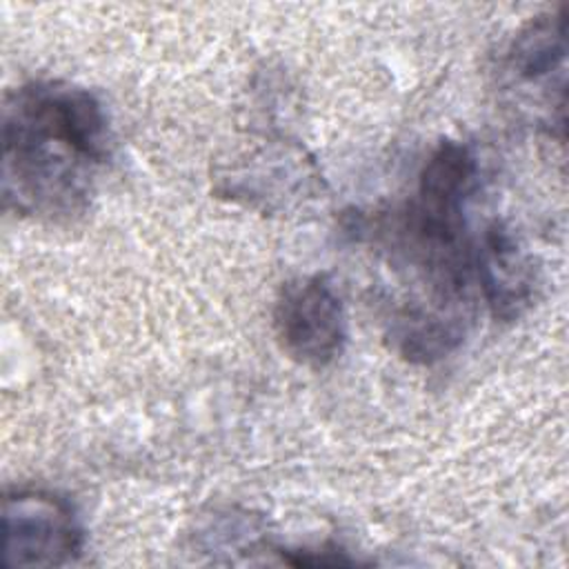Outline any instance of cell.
<instances>
[{
    "mask_svg": "<svg viewBox=\"0 0 569 569\" xmlns=\"http://www.w3.org/2000/svg\"><path fill=\"white\" fill-rule=\"evenodd\" d=\"M478 189V160L456 140H442L425 160L413 196L393 224V247L402 267L416 276L427 296L398 307L467 327V289L476 280V240L467 209Z\"/></svg>",
    "mask_w": 569,
    "mask_h": 569,
    "instance_id": "obj_2",
    "label": "cell"
},
{
    "mask_svg": "<svg viewBox=\"0 0 569 569\" xmlns=\"http://www.w3.org/2000/svg\"><path fill=\"white\" fill-rule=\"evenodd\" d=\"M567 56V13L560 7L553 13L533 18L518 31L507 53V71L518 87L549 89L551 76H565Z\"/></svg>",
    "mask_w": 569,
    "mask_h": 569,
    "instance_id": "obj_6",
    "label": "cell"
},
{
    "mask_svg": "<svg viewBox=\"0 0 569 569\" xmlns=\"http://www.w3.org/2000/svg\"><path fill=\"white\" fill-rule=\"evenodd\" d=\"M2 562L7 567H58L73 562L84 545L73 507L42 489H16L2 500Z\"/></svg>",
    "mask_w": 569,
    "mask_h": 569,
    "instance_id": "obj_3",
    "label": "cell"
},
{
    "mask_svg": "<svg viewBox=\"0 0 569 569\" xmlns=\"http://www.w3.org/2000/svg\"><path fill=\"white\" fill-rule=\"evenodd\" d=\"M109 151L111 129L96 93L60 80L20 84L2 107L4 207L51 222L73 220L87 211Z\"/></svg>",
    "mask_w": 569,
    "mask_h": 569,
    "instance_id": "obj_1",
    "label": "cell"
},
{
    "mask_svg": "<svg viewBox=\"0 0 569 569\" xmlns=\"http://www.w3.org/2000/svg\"><path fill=\"white\" fill-rule=\"evenodd\" d=\"M273 329L296 362L322 369L347 342V313L336 287L320 273L287 282L273 305Z\"/></svg>",
    "mask_w": 569,
    "mask_h": 569,
    "instance_id": "obj_4",
    "label": "cell"
},
{
    "mask_svg": "<svg viewBox=\"0 0 569 569\" xmlns=\"http://www.w3.org/2000/svg\"><path fill=\"white\" fill-rule=\"evenodd\" d=\"M476 280L491 313L500 320L518 318L533 300V262L500 220H493L476 242Z\"/></svg>",
    "mask_w": 569,
    "mask_h": 569,
    "instance_id": "obj_5",
    "label": "cell"
}]
</instances>
